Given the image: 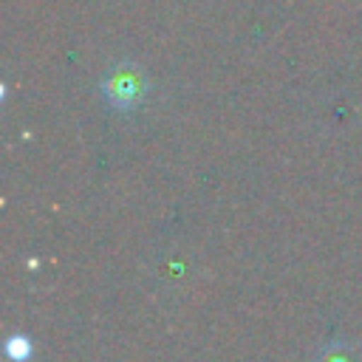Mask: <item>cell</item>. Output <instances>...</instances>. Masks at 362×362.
Returning a JSON list of instances; mask_svg holds the SVG:
<instances>
[{"label":"cell","mask_w":362,"mask_h":362,"mask_svg":"<svg viewBox=\"0 0 362 362\" xmlns=\"http://www.w3.org/2000/svg\"><path fill=\"white\" fill-rule=\"evenodd\" d=\"M141 88H144V85H141V76H139L136 71H116V74L107 79V85H105L110 102L119 105V107L133 105V102L141 96Z\"/></svg>","instance_id":"1"},{"label":"cell","mask_w":362,"mask_h":362,"mask_svg":"<svg viewBox=\"0 0 362 362\" xmlns=\"http://www.w3.org/2000/svg\"><path fill=\"white\" fill-rule=\"evenodd\" d=\"M317 362H354V354H351L345 345L334 342V345H325V348H322V354H320Z\"/></svg>","instance_id":"2"},{"label":"cell","mask_w":362,"mask_h":362,"mask_svg":"<svg viewBox=\"0 0 362 362\" xmlns=\"http://www.w3.org/2000/svg\"><path fill=\"white\" fill-rule=\"evenodd\" d=\"M6 351H8L11 359H25V356H28V339H23V337H11L8 345H6Z\"/></svg>","instance_id":"3"}]
</instances>
